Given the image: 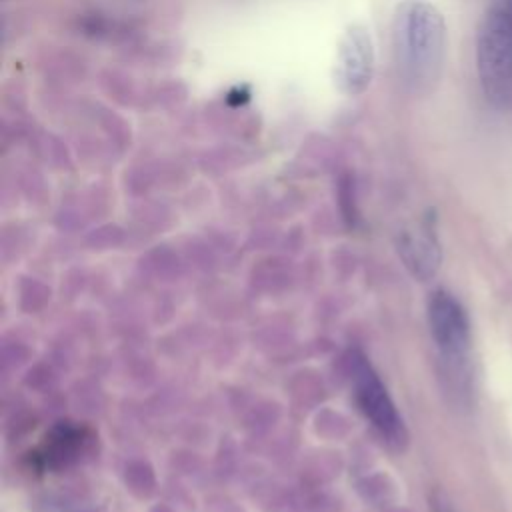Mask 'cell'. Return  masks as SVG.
Instances as JSON below:
<instances>
[{"mask_svg":"<svg viewBox=\"0 0 512 512\" xmlns=\"http://www.w3.org/2000/svg\"><path fill=\"white\" fill-rule=\"evenodd\" d=\"M446 26L426 0H404L392 20V52L398 78L412 94L428 92L442 70Z\"/></svg>","mask_w":512,"mask_h":512,"instance_id":"1","label":"cell"},{"mask_svg":"<svg viewBox=\"0 0 512 512\" xmlns=\"http://www.w3.org/2000/svg\"><path fill=\"white\" fill-rule=\"evenodd\" d=\"M428 326L432 340L450 376H464L470 350V322L462 304L446 290L428 300Z\"/></svg>","mask_w":512,"mask_h":512,"instance_id":"4","label":"cell"},{"mask_svg":"<svg viewBox=\"0 0 512 512\" xmlns=\"http://www.w3.org/2000/svg\"><path fill=\"white\" fill-rule=\"evenodd\" d=\"M400 252L408 268L420 278H428L434 274L438 266V244L430 230H420L416 234H404L400 242Z\"/></svg>","mask_w":512,"mask_h":512,"instance_id":"6","label":"cell"},{"mask_svg":"<svg viewBox=\"0 0 512 512\" xmlns=\"http://www.w3.org/2000/svg\"><path fill=\"white\" fill-rule=\"evenodd\" d=\"M346 364L360 412L372 424V428L384 438L386 444L402 448L408 440V434L402 416L398 414V408L390 398L386 386L382 384L380 376L360 350H350Z\"/></svg>","mask_w":512,"mask_h":512,"instance_id":"3","label":"cell"},{"mask_svg":"<svg viewBox=\"0 0 512 512\" xmlns=\"http://www.w3.org/2000/svg\"><path fill=\"white\" fill-rule=\"evenodd\" d=\"M374 76V46L362 24H350L338 44L334 80L342 94L360 96Z\"/></svg>","mask_w":512,"mask_h":512,"instance_id":"5","label":"cell"},{"mask_svg":"<svg viewBox=\"0 0 512 512\" xmlns=\"http://www.w3.org/2000/svg\"><path fill=\"white\" fill-rule=\"evenodd\" d=\"M478 76L486 100L512 108V0H492L478 30Z\"/></svg>","mask_w":512,"mask_h":512,"instance_id":"2","label":"cell"},{"mask_svg":"<svg viewBox=\"0 0 512 512\" xmlns=\"http://www.w3.org/2000/svg\"><path fill=\"white\" fill-rule=\"evenodd\" d=\"M432 512H454V510L450 508V504H448L442 496H434V500H432Z\"/></svg>","mask_w":512,"mask_h":512,"instance_id":"7","label":"cell"}]
</instances>
